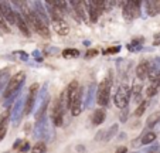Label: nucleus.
Listing matches in <instances>:
<instances>
[{
  "label": "nucleus",
  "mask_w": 160,
  "mask_h": 153,
  "mask_svg": "<svg viewBox=\"0 0 160 153\" xmlns=\"http://www.w3.org/2000/svg\"><path fill=\"white\" fill-rule=\"evenodd\" d=\"M52 27H54V31H56L57 34H60V36H67V34L70 33V26H68V23L65 22L64 18H61V20H54V22H52Z\"/></svg>",
  "instance_id": "11"
},
{
  "label": "nucleus",
  "mask_w": 160,
  "mask_h": 153,
  "mask_svg": "<svg viewBox=\"0 0 160 153\" xmlns=\"http://www.w3.org/2000/svg\"><path fill=\"white\" fill-rule=\"evenodd\" d=\"M96 92V84L92 82L90 86V89H88V94H86V98H85V106L86 108H90L91 105H92L94 102V95H95Z\"/></svg>",
  "instance_id": "16"
},
{
  "label": "nucleus",
  "mask_w": 160,
  "mask_h": 153,
  "mask_svg": "<svg viewBox=\"0 0 160 153\" xmlns=\"http://www.w3.org/2000/svg\"><path fill=\"white\" fill-rule=\"evenodd\" d=\"M77 150H78V152H84V150H85V147H84V146H78Z\"/></svg>",
  "instance_id": "41"
},
{
  "label": "nucleus",
  "mask_w": 160,
  "mask_h": 153,
  "mask_svg": "<svg viewBox=\"0 0 160 153\" xmlns=\"http://www.w3.org/2000/svg\"><path fill=\"white\" fill-rule=\"evenodd\" d=\"M105 118H106V112H105V109L98 108L92 115V125L98 126V125H101V123H104Z\"/></svg>",
  "instance_id": "14"
},
{
  "label": "nucleus",
  "mask_w": 160,
  "mask_h": 153,
  "mask_svg": "<svg viewBox=\"0 0 160 153\" xmlns=\"http://www.w3.org/2000/svg\"><path fill=\"white\" fill-rule=\"evenodd\" d=\"M22 143H23L22 139H17V141L14 142V146H13V149H14V150H19L20 149V145H22Z\"/></svg>",
  "instance_id": "36"
},
{
  "label": "nucleus",
  "mask_w": 160,
  "mask_h": 153,
  "mask_svg": "<svg viewBox=\"0 0 160 153\" xmlns=\"http://www.w3.org/2000/svg\"><path fill=\"white\" fill-rule=\"evenodd\" d=\"M114 85V72L109 71L106 78L102 81L96 88V102L101 106H106L111 99V88Z\"/></svg>",
  "instance_id": "1"
},
{
  "label": "nucleus",
  "mask_w": 160,
  "mask_h": 153,
  "mask_svg": "<svg viewBox=\"0 0 160 153\" xmlns=\"http://www.w3.org/2000/svg\"><path fill=\"white\" fill-rule=\"evenodd\" d=\"M51 118H52V123H54L56 126L64 125V115H62V113H54Z\"/></svg>",
  "instance_id": "23"
},
{
  "label": "nucleus",
  "mask_w": 160,
  "mask_h": 153,
  "mask_svg": "<svg viewBox=\"0 0 160 153\" xmlns=\"http://www.w3.org/2000/svg\"><path fill=\"white\" fill-rule=\"evenodd\" d=\"M154 46H160V41L156 40V41H154Z\"/></svg>",
  "instance_id": "42"
},
{
  "label": "nucleus",
  "mask_w": 160,
  "mask_h": 153,
  "mask_svg": "<svg viewBox=\"0 0 160 153\" xmlns=\"http://www.w3.org/2000/svg\"><path fill=\"white\" fill-rule=\"evenodd\" d=\"M6 133H7V128H6V126L0 129V142H2V141H3V139H4V136H6Z\"/></svg>",
  "instance_id": "35"
},
{
  "label": "nucleus",
  "mask_w": 160,
  "mask_h": 153,
  "mask_svg": "<svg viewBox=\"0 0 160 153\" xmlns=\"http://www.w3.org/2000/svg\"><path fill=\"white\" fill-rule=\"evenodd\" d=\"M78 88H80V85H78V81H72V82H70V85L67 86V92H68V95L72 94V92H74L75 89H78Z\"/></svg>",
  "instance_id": "25"
},
{
  "label": "nucleus",
  "mask_w": 160,
  "mask_h": 153,
  "mask_svg": "<svg viewBox=\"0 0 160 153\" xmlns=\"http://www.w3.org/2000/svg\"><path fill=\"white\" fill-rule=\"evenodd\" d=\"M148 153H160V143H154L153 146H150Z\"/></svg>",
  "instance_id": "33"
},
{
  "label": "nucleus",
  "mask_w": 160,
  "mask_h": 153,
  "mask_svg": "<svg viewBox=\"0 0 160 153\" xmlns=\"http://www.w3.org/2000/svg\"><path fill=\"white\" fill-rule=\"evenodd\" d=\"M160 75V58H154L152 62H149V72L148 76L150 81H154Z\"/></svg>",
  "instance_id": "10"
},
{
  "label": "nucleus",
  "mask_w": 160,
  "mask_h": 153,
  "mask_svg": "<svg viewBox=\"0 0 160 153\" xmlns=\"http://www.w3.org/2000/svg\"><path fill=\"white\" fill-rule=\"evenodd\" d=\"M133 99H135L136 104H140V102L143 101V99H142V95H140V94H139V95H133Z\"/></svg>",
  "instance_id": "39"
},
{
  "label": "nucleus",
  "mask_w": 160,
  "mask_h": 153,
  "mask_svg": "<svg viewBox=\"0 0 160 153\" xmlns=\"http://www.w3.org/2000/svg\"><path fill=\"white\" fill-rule=\"evenodd\" d=\"M128 50H129V51H139V50H142V44H138V43H135V41H132L130 44H128Z\"/></svg>",
  "instance_id": "28"
},
{
  "label": "nucleus",
  "mask_w": 160,
  "mask_h": 153,
  "mask_svg": "<svg viewBox=\"0 0 160 153\" xmlns=\"http://www.w3.org/2000/svg\"><path fill=\"white\" fill-rule=\"evenodd\" d=\"M146 7H148V14L149 16H156L157 13H159L157 2H146Z\"/></svg>",
  "instance_id": "19"
},
{
  "label": "nucleus",
  "mask_w": 160,
  "mask_h": 153,
  "mask_svg": "<svg viewBox=\"0 0 160 153\" xmlns=\"http://www.w3.org/2000/svg\"><path fill=\"white\" fill-rule=\"evenodd\" d=\"M70 4L74 7L75 17H77L78 20H82V22H85V20H86L85 3H84V2H77V0H74V2H70Z\"/></svg>",
  "instance_id": "9"
},
{
  "label": "nucleus",
  "mask_w": 160,
  "mask_h": 153,
  "mask_svg": "<svg viewBox=\"0 0 160 153\" xmlns=\"http://www.w3.org/2000/svg\"><path fill=\"white\" fill-rule=\"evenodd\" d=\"M118 131H119V123H114L108 131H105V136H104V141L108 142L111 139L115 138V135H118Z\"/></svg>",
  "instance_id": "15"
},
{
  "label": "nucleus",
  "mask_w": 160,
  "mask_h": 153,
  "mask_svg": "<svg viewBox=\"0 0 160 153\" xmlns=\"http://www.w3.org/2000/svg\"><path fill=\"white\" fill-rule=\"evenodd\" d=\"M126 152H128L126 146H119L116 150H115V153H126Z\"/></svg>",
  "instance_id": "38"
},
{
  "label": "nucleus",
  "mask_w": 160,
  "mask_h": 153,
  "mask_svg": "<svg viewBox=\"0 0 160 153\" xmlns=\"http://www.w3.org/2000/svg\"><path fill=\"white\" fill-rule=\"evenodd\" d=\"M104 136H105V131H99L98 133H96L95 139L96 141H101V139H104Z\"/></svg>",
  "instance_id": "37"
},
{
  "label": "nucleus",
  "mask_w": 160,
  "mask_h": 153,
  "mask_svg": "<svg viewBox=\"0 0 160 153\" xmlns=\"http://www.w3.org/2000/svg\"><path fill=\"white\" fill-rule=\"evenodd\" d=\"M47 152V145L44 142H37L33 146V153H46Z\"/></svg>",
  "instance_id": "22"
},
{
  "label": "nucleus",
  "mask_w": 160,
  "mask_h": 153,
  "mask_svg": "<svg viewBox=\"0 0 160 153\" xmlns=\"http://www.w3.org/2000/svg\"><path fill=\"white\" fill-rule=\"evenodd\" d=\"M140 91H142V84H138V82L133 84V86H132V89H130V92H132L133 95H139V94H140Z\"/></svg>",
  "instance_id": "31"
},
{
  "label": "nucleus",
  "mask_w": 160,
  "mask_h": 153,
  "mask_svg": "<svg viewBox=\"0 0 160 153\" xmlns=\"http://www.w3.org/2000/svg\"><path fill=\"white\" fill-rule=\"evenodd\" d=\"M33 55L36 57V58H37V61H41V60H43L40 57V51H37V50H34V51H33Z\"/></svg>",
  "instance_id": "40"
},
{
  "label": "nucleus",
  "mask_w": 160,
  "mask_h": 153,
  "mask_svg": "<svg viewBox=\"0 0 160 153\" xmlns=\"http://www.w3.org/2000/svg\"><path fill=\"white\" fill-rule=\"evenodd\" d=\"M9 118H10V111H4V112H2V115H0V129L6 126Z\"/></svg>",
  "instance_id": "24"
},
{
  "label": "nucleus",
  "mask_w": 160,
  "mask_h": 153,
  "mask_svg": "<svg viewBox=\"0 0 160 153\" xmlns=\"http://www.w3.org/2000/svg\"><path fill=\"white\" fill-rule=\"evenodd\" d=\"M96 55H98V50L96 48H92V50H88V51H86V54H85V58H94V57H96Z\"/></svg>",
  "instance_id": "32"
},
{
  "label": "nucleus",
  "mask_w": 160,
  "mask_h": 153,
  "mask_svg": "<svg viewBox=\"0 0 160 153\" xmlns=\"http://www.w3.org/2000/svg\"><path fill=\"white\" fill-rule=\"evenodd\" d=\"M120 51V47L119 46H116V47H109V48H106L104 51V54L106 55V54H118V52Z\"/></svg>",
  "instance_id": "30"
},
{
  "label": "nucleus",
  "mask_w": 160,
  "mask_h": 153,
  "mask_svg": "<svg viewBox=\"0 0 160 153\" xmlns=\"http://www.w3.org/2000/svg\"><path fill=\"white\" fill-rule=\"evenodd\" d=\"M135 153H136V152H135Z\"/></svg>",
  "instance_id": "44"
},
{
  "label": "nucleus",
  "mask_w": 160,
  "mask_h": 153,
  "mask_svg": "<svg viewBox=\"0 0 160 153\" xmlns=\"http://www.w3.org/2000/svg\"><path fill=\"white\" fill-rule=\"evenodd\" d=\"M24 101H26V98H23V96H22V98H19L17 101H16L14 106H13V109H12L10 116L13 118V125H14V126L19 125L20 119H22V116H23V111H24Z\"/></svg>",
  "instance_id": "8"
},
{
  "label": "nucleus",
  "mask_w": 160,
  "mask_h": 153,
  "mask_svg": "<svg viewBox=\"0 0 160 153\" xmlns=\"http://www.w3.org/2000/svg\"><path fill=\"white\" fill-rule=\"evenodd\" d=\"M128 116H129V109H128V106L126 108H123L122 109V112H120V122H126L128 121Z\"/></svg>",
  "instance_id": "29"
},
{
  "label": "nucleus",
  "mask_w": 160,
  "mask_h": 153,
  "mask_svg": "<svg viewBox=\"0 0 160 153\" xmlns=\"http://www.w3.org/2000/svg\"><path fill=\"white\" fill-rule=\"evenodd\" d=\"M0 10H2V16L9 24H16V12L13 10L12 4L9 2H0Z\"/></svg>",
  "instance_id": "7"
},
{
  "label": "nucleus",
  "mask_w": 160,
  "mask_h": 153,
  "mask_svg": "<svg viewBox=\"0 0 160 153\" xmlns=\"http://www.w3.org/2000/svg\"><path fill=\"white\" fill-rule=\"evenodd\" d=\"M24 81H26L24 71H19V72H16L13 76H10L6 84V88H4V91H3V98L7 99V98H10L13 94L20 91V88H22V85L24 84Z\"/></svg>",
  "instance_id": "3"
},
{
  "label": "nucleus",
  "mask_w": 160,
  "mask_h": 153,
  "mask_svg": "<svg viewBox=\"0 0 160 153\" xmlns=\"http://www.w3.org/2000/svg\"><path fill=\"white\" fill-rule=\"evenodd\" d=\"M23 17H24V22L27 23V26H30L36 33H38L41 37H44V38H50L48 26H47L46 23H44L43 20L33 12V10L28 12V13H26V14H23Z\"/></svg>",
  "instance_id": "2"
},
{
  "label": "nucleus",
  "mask_w": 160,
  "mask_h": 153,
  "mask_svg": "<svg viewBox=\"0 0 160 153\" xmlns=\"http://www.w3.org/2000/svg\"><path fill=\"white\" fill-rule=\"evenodd\" d=\"M70 96V102H68V108L71 109V113L74 116H78L82 111V88L75 89L72 94L68 95Z\"/></svg>",
  "instance_id": "5"
},
{
  "label": "nucleus",
  "mask_w": 160,
  "mask_h": 153,
  "mask_svg": "<svg viewBox=\"0 0 160 153\" xmlns=\"http://www.w3.org/2000/svg\"><path fill=\"white\" fill-rule=\"evenodd\" d=\"M16 24H17L19 30L22 31V33L24 34L26 37H30L31 36L30 28H28L27 23L24 22V17H23V14H20V13H16Z\"/></svg>",
  "instance_id": "13"
},
{
  "label": "nucleus",
  "mask_w": 160,
  "mask_h": 153,
  "mask_svg": "<svg viewBox=\"0 0 160 153\" xmlns=\"http://www.w3.org/2000/svg\"><path fill=\"white\" fill-rule=\"evenodd\" d=\"M20 152H23V153H26V152H28V150H30V143H28L27 141H24L22 143V146H20Z\"/></svg>",
  "instance_id": "34"
},
{
  "label": "nucleus",
  "mask_w": 160,
  "mask_h": 153,
  "mask_svg": "<svg viewBox=\"0 0 160 153\" xmlns=\"http://www.w3.org/2000/svg\"><path fill=\"white\" fill-rule=\"evenodd\" d=\"M157 91H159V89H157L156 86L149 85L148 89H146V95H148V98H152V96H154V95L157 94Z\"/></svg>",
  "instance_id": "26"
},
{
  "label": "nucleus",
  "mask_w": 160,
  "mask_h": 153,
  "mask_svg": "<svg viewBox=\"0 0 160 153\" xmlns=\"http://www.w3.org/2000/svg\"><path fill=\"white\" fill-rule=\"evenodd\" d=\"M159 122H160V111H157V112H153L152 115H149L148 121H146V125H148L149 128H153V126H156Z\"/></svg>",
  "instance_id": "17"
},
{
  "label": "nucleus",
  "mask_w": 160,
  "mask_h": 153,
  "mask_svg": "<svg viewBox=\"0 0 160 153\" xmlns=\"http://www.w3.org/2000/svg\"><path fill=\"white\" fill-rule=\"evenodd\" d=\"M154 141H156V133H154V132H148V133H145V135L142 136L140 143L142 145H150V143H153Z\"/></svg>",
  "instance_id": "18"
},
{
  "label": "nucleus",
  "mask_w": 160,
  "mask_h": 153,
  "mask_svg": "<svg viewBox=\"0 0 160 153\" xmlns=\"http://www.w3.org/2000/svg\"><path fill=\"white\" fill-rule=\"evenodd\" d=\"M148 72H149V61L148 60H142L136 67V76L139 80H146L148 78Z\"/></svg>",
  "instance_id": "12"
},
{
  "label": "nucleus",
  "mask_w": 160,
  "mask_h": 153,
  "mask_svg": "<svg viewBox=\"0 0 160 153\" xmlns=\"http://www.w3.org/2000/svg\"><path fill=\"white\" fill-rule=\"evenodd\" d=\"M148 105H149V101H142L140 104L136 106V111L133 113H135V116H142L143 113H145V111H146V108H148Z\"/></svg>",
  "instance_id": "21"
},
{
  "label": "nucleus",
  "mask_w": 160,
  "mask_h": 153,
  "mask_svg": "<svg viewBox=\"0 0 160 153\" xmlns=\"http://www.w3.org/2000/svg\"><path fill=\"white\" fill-rule=\"evenodd\" d=\"M52 135V131L50 129V123L47 116H43L40 121H36L34 126V138L36 139H50Z\"/></svg>",
  "instance_id": "4"
},
{
  "label": "nucleus",
  "mask_w": 160,
  "mask_h": 153,
  "mask_svg": "<svg viewBox=\"0 0 160 153\" xmlns=\"http://www.w3.org/2000/svg\"><path fill=\"white\" fill-rule=\"evenodd\" d=\"M0 27H2V30L4 31V33H10V27L9 24L6 23V20L3 18V16L0 14Z\"/></svg>",
  "instance_id": "27"
},
{
  "label": "nucleus",
  "mask_w": 160,
  "mask_h": 153,
  "mask_svg": "<svg viewBox=\"0 0 160 153\" xmlns=\"http://www.w3.org/2000/svg\"><path fill=\"white\" fill-rule=\"evenodd\" d=\"M3 153H10V152H3Z\"/></svg>",
  "instance_id": "43"
},
{
  "label": "nucleus",
  "mask_w": 160,
  "mask_h": 153,
  "mask_svg": "<svg viewBox=\"0 0 160 153\" xmlns=\"http://www.w3.org/2000/svg\"><path fill=\"white\" fill-rule=\"evenodd\" d=\"M129 95H130V88L128 85H120L119 89L116 91L114 96V102L115 106L123 109V108L128 106V102H129Z\"/></svg>",
  "instance_id": "6"
},
{
  "label": "nucleus",
  "mask_w": 160,
  "mask_h": 153,
  "mask_svg": "<svg viewBox=\"0 0 160 153\" xmlns=\"http://www.w3.org/2000/svg\"><path fill=\"white\" fill-rule=\"evenodd\" d=\"M62 55L65 58H77L80 57V51L77 48H65L62 50Z\"/></svg>",
  "instance_id": "20"
}]
</instances>
